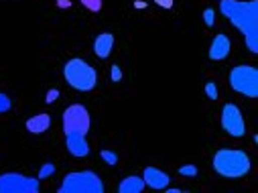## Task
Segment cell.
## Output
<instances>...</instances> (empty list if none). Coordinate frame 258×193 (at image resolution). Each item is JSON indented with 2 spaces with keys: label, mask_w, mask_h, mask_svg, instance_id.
Returning a JSON list of instances; mask_svg holds the SVG:
<instances>
[{
  "label": "cell",
  "mask_w": 258,
  "mask_h": 193,
  "mask_svg": "<svg viewBox=\"0 0 258 193\" xmlns=\"http://www.w3.org/2000/svg\"><path fill=\"white\" fill-rule=\"evenodd\" d=\"M206 96H208L210 100H214V102L218 100V88H216L214 82H208V84H206Z\"/></svg>",
  "instance_id": "21"
},
{
  "label": "cell",
  "mask_w": 258,
  "mask_h": 193,
  "mask_svg": "<svg viewBox=\"0 0 258 193\" xmlns=\"http://www.w3.org/2000/svg\"><path fill=\"white\" fill-rule=\"evenodd\" d=\"M179 173L185 175V177H196L198 175V167L196 165H183V167H179Z\"/></svg>",
  "instance_id": "19"
},
{
  "label": "cell",
  "mask_w": 258,
  "mask_h": 193,
  "mask_svg": "<svg viewBox=\"0 0 258 193\" xmlns=\"http://www.w3.org/2000/svg\"><path fill=\"white\" fill-rule=\"evenodd\" d=\"M143 189H145V181H143V177H137V175L122 179V183L118 185L120 193H141Z\"/></svg>",
  "instance_id": "14"
},
{
  "label": "cell",
  "mask_w": 258,
  "mask_h": 193,
  "mask_svg": "<svg viewBox=\"0 0 258 193\" xmlns=\"http://www.w3.org/2000/svg\"><path fill=\"white\" fill-rule=\"evenodd\" d=\"M222 15L244 35L250 53L258 51V0L238 3V0H220Z\"/></svg>",
  "instance_id": "1"
},
{
  "label": "cell",
  "mask_w": 258,
  "mask_h": 193,
  "mask_svg": "<svg viewBox=\"0 0 258 193\" xmlns=\"http://www.w3.org/2000/svg\"><path fill=\"white\" fill-rule=\"evenodd\" d=\"M112 47H114V35H112V33H100V35L96 37V41H94V53H96V57H100V59L110 57Z\"/></svg>",
  "instance_id": "12"
},
{
  "label": "cell",
  "mask_w": 258,
  "mask_h": 193,
  "mask_svg": "<svg viewBox=\"0 0 258 193\" xmlns=\"http://www.w3.org/2000/svg\"><path fill=\"white\" fill-rule=\"evenodd\" d=\"M49 126H51L49 114H35L33 118L27 120V131L31 135H43L45 131H49Z\"/></svg>",
  "instance_id": "13"
},
{
  "label": "cell",
  "mask_w": 258,
  "mask_h": 193,
  "mask_svg": "<svg viewBox=\"0 0 258 193\" xmlns=\"http://www.w3.org/2000/svg\"><path fill=\"white\" fill-rule=\"evenodd\" d=\"M53 173H55V165H53V163H45V165L41 167V171H39L37 177H39V179H47V177H51Z\"/></svg>",
  "instance_id": "15"
},
{
  "label": "cell",
  "mask_w": 258,
  "mask_h": 193,
  "mask_svg": "<svg viewBox=\"0 0 258 193\" xmlns=\"http://www.w3.org/2000/svg\"><path fill=\"white\" fill-rule=\"evenodd\" d=\"M110 78H112V82H120L122 80V70L118 68V66H112V70H110Z\"/></svg>",
  "instance_id": "22"
},
{
  "label": "cell",
  "mask_w": 258,
  "mask_h": 193,
  "mask_svg": "<svg viewBox=\"0 0 258 193\" xmlns=\"http://www.w3.org/2000/svg\"><path fill=\"white\" fill-rule=\"evenodd\" d=\"M135 7H137V9H145L147 5H145V3H141V0H139V3H135Z\"/></svg>",
  "instance_id": "26"
},
{
  "label": "cell",
  "mask_w": 258,
  "mask_h": 193,
  "mask_svg": "<svg viewBox=\"0 0 258 193\" xmlns=\"http://www.w3.org/2000/svg\"><path fill=\"white\" fill-rule=\"evenodd\" d=\"M204 21H206V27H214V23H216V11L214 9H206L204 11Z\"/></svg>",
  "instance_id": "20"
},
{
  "label": "cell",
  "mask_w": 258,
  "mask_h": 193,
  "mask_svg": "<svg viewBox=\"0 0 258 193\" xmlns=\"http://www.w3.org/2000/svg\"><path fill=\"white\" fill-rule=\"evenodd\" d=\"M230 86L234 92L246 98H256L258 96V70L252 66H236L230 72Z\"/></svg>",
  "instance_id": "5"
},
{
  "label": "cell",
  "mask_w": 258,
  "mask_h": 193,
  "mask_svg": "<svg viewBox=\"0 0 258 193\" xmlns=\"http://www.w3.org/2000/svg\"><path fill=\"white\" fill-rule=\"evenodd\" d=\"M82 5H84L88 11H92V13L102 11V0H82Z\"/></svg>",
  "instance_id": "16"
},
{
  "label": "cell",
  "mask_w": 258,
  "mask_h": 193,
  "mask_svg": "<svg viewBox=\"0 0 258 193\" xmlns=\"http://www.w3.org/2000/svg\"><path fill=\"white\" fill-rule=\"evenodd\" d=\"M230 49H232L230 39L226 35H216L214 41H212V45H210V53L208 55L214 61H222V59H226L230 55Z\"/></svg>",
  "instance_id": "10"
},
{
  "label": "cell",
  "mask_w": 258,
  "mask_h": 193,
  "mask_svg": "<svg viewBox=\"0 0 258 193\" xmlns=\"http://www.w3.org/2000/svg\"><path fill=\"white\" fill-rule=\"evenodd\" d=\"M57 7H59V9H70L72 3H70V0H57Z\"/></svg>",
  "instance_id": "25"
},
{
  "label": "cell",
  "mask_w": 258,
  "mask_h": 193,
  "mask_svg": "<svg viewBox=\"0 0 258 193\" xmlns=\"http://www.w3.org/2000/svg\"><path fill=\"white\" fill-rule=\"evenodd\" d=\"M57 98H59V90H49V92H47V96H45V102H47V104H51V102H55Z\"/></svg>",
  "instance_id": "23"
},
{
  "label": "cell",
  "mask_w": 258,
  "mask_h": 193,
  "mask_svg": "<svg viewBox=\"0 0 258 193\" xmlns=\"http://www.w3.org/2000/svg\"><path fill=\"white\" fill-rule=\"evenodd\" d=\"M214 171L226 179H240L246 177L250 173V157L244 151H236V149H222L214 155Z\"/></svg>",
  "instance_id": "2"
},
{
  "label": "cell",
  "mask_w": 258,
  "mask_h": 193,
  "mask_svg": "<svg viewBox=\"0 0 258 193\" xmlns=\"http://www.w3.org/2000/svg\"><path fill=\"white\" fill-rule=\"evenodd\" d=\"M11 106H13L11 98H9L7 94L0 92V114H3V112H9V110H11Z\"/></svg>",
  "instance_id": "18"
},
{
  "label": "cell",
  "mask_w": 258,
  "mask_h": 193,
  "mask_svg": "<svg viewBox=\"0 0 258 193\" xmlns=\"http://www.w3.org/2000/svg\"><path fill=\"white\" fill-rule=\"evenodd\" d=\"M63 76H66V82L78 90V92H90L96 88V82H98V74L96 70L90 66L88 61L84 59H70L63 68Z\"/></svg>",
  "instance_id": "3"
},
{
  "label": "cell",
  "mask_w": 258,
  "mask_h": 193,
  "mask_svg": "<svg viewBox=\"0 0 258 193\" xmlns=\"http://www.w3.org/2000/svg\"><path fill=\"white\" fill-rule=\"evenodd\" d=\"M100 157H102L108 165H116V163H118V155L112 153V151H100Z\"/></svg>",
  "instance_id": "17"
},
{
  "label": "cell",
  "mask_w": 258,
  "mask_h": 193,
  "mask_svg": "<svg viewBox=\"0 0 258 193\" xmlns=\"http://www.w3.org/2000/svg\"><path fill=\"white\" fill-rule=\"evenodd\" d=\"M0 193H39V177L35 179L21 173H3Z\"/></svg>",
  "instance_id": "7"
},
{
  "label": "cell",
  "mask_w": 258,
  "mask_h": 193,
  "mask_svg": "<svg viewBox=\"0 0 258 193\" xmlns=\"http://www.w3.org/2000/svg\"><path fill=\"white\" fill-rule=\"evenodd\" d=\"M155 3L163 9H173V0H155Z\"/></svg>",
  "instance_id": "24"
},
{
  "label": "cell",
  "mask_w": 258,
  "mask_h": 193,
  "mask_svg": "<svg viewBox=\"0 0 258 193\" xmlns=\"http://www.w3.org/2000/svg\"><path fill=\"white\" fill-rule=\"evenodd\" d=\"M90 112L82 104H72L63 112V133L66 135H88L90 133Z\"/></svg>",
  "instance_id": "6"
},
{
  "label": "cell",
  "mask_w": 258,
  "mask_h": 193,
  "mask_svg": "<svg viewBox=\"0 0 258 193\" xmlns=\"http://www.w3.org/2000/svg\"><path fill=\"white\" fill-rule=\"evenodd\" d=\"M66 147L74 157H88L90 145L84 135H66Z\"/></svg>",
  "instance_id": "11"
},
{
  "label": "cell",
  "mask_w": 258,
  "mask_h": 193,
  "mask_svg": "<svg viewBox=\"0 0 258 193\" xmlns=\"http://www.w3.org/2000/svg\"><path fill=\"white\" fill-rule=\"evenodd\" d=\"M143 181H145V185H149L151 189H167L171 177H169L165 171L157 169V167H147L145 173H143Z\"/></svg>",
  "instance_id": "9"
},
{
  "label": "cell",
  "mask_w": 258,
  "mask_h": 193,
  "mask_svg": "<svg viewBox=\"0 0 258 193\" xmlns=\"http://www.w3.org/2000/svg\"><path fill=\"white\" fill-rule=\"evenodd\" d=\"M222 128L230 137H244L246 135V122L236 104H224L222 108Z\"/></svg>",
  "instance_id": "8"
},
{
  "label": "cell",
  "mask_w": 258,
  "mask_h": 193,
  "mask_svg": "<svg viewBox=\"0 0 258 193\" xmlns=\"http://www.w3.org/2000/svg\"><path fill=\"white\" fill-rule=\"evenodd\" d=\"M104 183L94 171H74L63 177L59 193H102Z\"/></svg>",
  "instance_id": "4"
}]
</instances>
